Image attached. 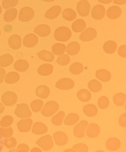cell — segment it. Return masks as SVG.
Here are the masks:
<instances>
[{
  "label": "cell",
  "instance_id": "1",
  "mask_svg": "<svg viewBox=\"0 0 126 152\" xmlns=\"http://www.w3.org/2000/svg\"><path fill=\"white\" fill-rule=\"evenodd\" d=\"M55 40L59 42H65L70 39L71 32L70 30L66 26H60L56 29L54 32Z\"/></svg>",
  "mask_w": 126,
  "mask_h": 152
},
{
  "label": "cell",
  "instance_id": "2",
  "mask_svg": "<svg viewBox=\"0 0 126 152\" xmlns=\"http://www.w3.org/2000/svg\"><path fill=\"white\" fill-rule=\"evenodd\" d=\"M59 109V104L54 101L46 102L41 111V113L43 116L50 117L53 115Z\"/></svg>",
  "mask_w": 126,
  "mask_h": 152
},
{
  "label": "cell",
  "instance_id": "3",
  "mask_svg": "<svg viewBox=\"0 0 126 152\" xmlns=\"http://www.w3.org/2000/svg\"><path fill=\"white\" fill-rule=\"evenodd\" d=\"M36 144L43 148L44 151H49L53 146V141L52 136L50 135H46L41 137Z\"/></svg>",
  "mask_w": 126,
  "mask_h": 152
},
{
  "label": "cell",
  "instance_id": "4",
  "mask_svg": "<svg viewBox=\"0 0 126 152\" xmlns=\"http://www.w3.org/2000/svg\"><path fill=\"white\" fill-rule=\"evenodd\" d=\"M14 113L20 118H27L30 117L32 113L29 109V107L26 104H21L17 106L14 111Z\"/></svg>",
  "mask_w": 126,
  "mask_h": 152
},
{
  "label": "cell",
  "instance_id": "5",
  "mask_svg": "<svg viewBox=\"0 0 126 152\" xmlns=\"http://www.w3.org/2000/svg\"><path fill=\"white\" fill-rule=\"evenodd\" d=\"M18 96L15 92L12 91H6L1 96V101L4 105L12 106L16 104Z\"/></svg>",
  "mask_w": 126,
  "mask_h": 152
},
{
  "label": "cell",
  "instance_id": "6",
  "mask_svg": "<svg viewBox=\"0 0 126 152\" xmlns=\"http://www.w3.org/2000/svg\"><path fill=\"white\" fill-rule=\"evenodd\" d=\"M35 12L29 7H24L21 9L19 14L18 19L21 22H28L34 17Z\"/></svg>",
  "mask_w": 126,
  "mask_h": 152
},
{
  "label": "cell",
  "instance_id": "7",
  "mask_svg": "<svg viewBox=\"0 0 126 152\" xmlns=\"http://www.w3.org/2000/svg\"><path fill=\"white\" fill-rule=\"evenodd\" d=\"M77 9L80 15L82 17L87 16L90 12V4L86 0H81L77 3Z\"/></svg>",
  "mask_w": 126,
  "mask_h": 152
},
{
  "label": "cell",
  "instance_id": "8",
  "mask_svg": "<svg viewBox=\"0 0 126 152\" xmlns=\"http://www.w3.org/2000/svg\"><path fill=\"white\" fill-rule=\"evenodd\" d=\"M88 125L87 121L83 120L74 127L73 133L74 136L79 138H82L85 136V131Z\"/></svg>",
  "mask_w": 126,
  "mask_h": 152
},
{
  "label": "cell",
  "instance_id": "9",
  "mask_svg": "<svg viewBox=\"0 0 126 152\" xmlns=\"http://www.w3.org/2000/svg\"><path fill=\"white\" fill-rule=\"evenodd\" d=\"M75 86L74 82L70 78H64L61 79L57 82L55 87L59 89L68 90L73 88Z\"/></svg>",
  "mask_w": 126,
  "mask_h": 152
},
{
  "label": "cell",
  "instance_id": "10",
  "mask_svg": "<svg viewBox=\"0 0 126 152\" xmlns=\"http://www.w3.org/2000/svg\"><path fill=\"white\" fill-rule=\"evenodd\" d=\"M97 36L95 29L89 27L86 29L80 34L79 39L83 42H89L93 40Z\"/></svg>",
  "mask_w": 126,
  "mask_h": 152
},
{
  "label": "cell",
  "instance_id": "11",
  "mask_svg": "<svg viewBox=\"0 0 126 152\" xmlns=\"http://www.w3.org/2000/svg\"><path fill=\"white\" fill-rule=\"evenodd\" d=\"M105 9L103 6L97 5L93 8L91 11V15L96 20H101L105 15Z\"/></svg>",
  "mask_w": 126,
  "mask_h": 152
},
{
  "label": "cell",
  "instance_id": "12",
  "mask_svg": "<svg viewBox=\"0 0 126 152\" xmlns=\"http://www.w3.org/2000/svg\"><path fill=\"white\" fill-rule=\"evenodd\" d=\"M33 123L32 119L25 118L20 120L17 123V127L19 132H29L31 129Z\"/></svg>",
  "mask_w": 126,
  "mask_h": 152
},
{
  "label": "cell",
  "instance_id": "13",
  "mask_svg": "<svg viewBox=\"0 0 126 152\" xmlns=\"http://www.w3.org/2000/svg\"><path fill=\"white\" fill-rule=\"evenodd\" d=\"M38 42V38L34 34H27L23 40V44L27 48H31L35 47Z\"/></svg>",
  "mask_w": 126,
  "mask_h": 152
},
{
  "label": "cell",
  "instance_id": "14",
  "mask_svg": "<svg viewBox=\"0 0 126 152\" xmlns=\"http://www.w3.org/2000/svg\"><path fill=\"white\" fill-rule=\"evenodd\" d=\"M53 138L55 144L59 146L64 145L68 143V136L63 132L58 131L55 132Z\"/></svg>",
  "mask_w": 126,
  "mask_h": 152
},
{
  "label": "cell",
  "instance_id": "15",
  "mask_svg": "<svg viewBox=\"0 0 126 152\" xmlns=\"http://www.w3.org/2000/svg\"><path fill=\"white\" fill-rule=\"evenodd\" d=\"M106 147L110 151H116L121 146V142L116 137H111L107 140L105 143Z\"/></svg>",
  "mask_w": 126,
  "mask_h": 152
},
{
  "label": "cell",
  "instance_id": "16",
  "mask_svg": "<svg viewBox=\"0 0 126 152\" xmlns=\"http://www.w3.org/2000/svg\"><path fill=\"white\" fill-rule=\"evenodd\" d=\"M121 14V9L118 6L110 7L106 11L107 17L111 19H116L119 18Z\"/></svg>",
  "mask_w": 126,
  "mask_h": 152
},
{
  "label": "cell",
  "instance_id": "17",
  "mask_svg": "<svg viewBox=\"0 0 126 152\" xmlns=\"http://www.w3.org/2000/svg\"><path fill=\"white\" fill-rule=\"evenodd\" d=\"M61 8L59 6H55L50 8L45 13V17L47 19H55L58 17L61 12Z\"/></svg>",
  "mask_w": 126,
  "mask_h": 152
},
{
  "label": "cell",
  "instance_id": "18",
  "mask_svg": "<svg viewBox=\"0 0 126 152\" xmlns=\"http://www.w3.org/2000/svg\"><path fill=\"white\" fill-rule=\"evenodd\" d=\"M34 33L40 37H46L51 33V28L46 24L39 25L35 28Z\"/></svg>",
  "mask_w": 126,
  "mask_h": 152
},
{
  "label": "cell",
  "instance_id": "19",
  "mask_svg": "<svg viewBox=\"0 0 126 152\" xmlns=\"http://www.w3.org/2000/svg\"><path fill=\"white\" fill-rule=\"evenodd\" d=\"M48 131L47 126L43 123L37 122L33 125L32 132L36 135H42L45 134Z\"/></svg>",
  "mask_w": 126,
  "mask_h": 152
},
{
  "label": "cell",
  "instance_id": "20",
  "mask_svg": "<svg viewBox=\"0 0 126 152\" xmlns=\"http://www.w3.org/2000/svg\"><path fill=\"white\" fill-rule=\"evenodd\" d=\"M21 38L17 34H13L10 36L8 39V44L11 48L18 50L21 47Z\"/></svg>",
  "mask_w": 126,
  "mask_h": 152
},
{
  "label": "cell",
  "instance_id": "21",
  "mask_svg": "<svg viewBox=\"0 0 126 152\" xmlns=\"http://www.w3.org/2000/svg\"><path fill=\"white\" fill-rule=\"evenodd\" d=\"M100 132L99 126L96 124L92 123L89 124L86 130V135L91 138L98 137Z\"/></svg>",
  "mask_w": 126,
  "mask_h": 152
},
{
  "label": "cell",
  "instance_id": "22",
  "mask_svg": "<svg viewBox=\"0 0 126 152\" xmlns=\"http://www.w3.org/2000/svg\"><path fill=\"white\" fill-rule=\"evenodd\" d=\"M50 93V90L46 85H40L36 89V95L38 97L43 99L47 98Z\"/></svg>",
  "mask_w": 126,
  "mask_h": 152
},
{
  "label": "cell",
  "instance_id": "23",
  "mask_svg": "<svg viewBox=\"0 0 126 152\" xmlns=\"http://www.w3.org/2000/svg\"><path fill=\"white\" fill-rule=\"evenodd\" d=\"M97 79L103 82H108L111 80V75L110 72L105 69H100L96 72Z\"/></svg>",
  "mask_w": 126,
  "mask_h": 152
},
{
  "label": "cell",
  "instance_id": "24",
  "mask_svg": "<svg viewBox=\"0 0 126 152\" xmlns=\"http://www.w3.org/2000/svg\"><path fill=\"white\" fill-rule=\"evenodd\" d=\"M53 66L51 64H45L40 66L38 69V73L42 76H48L53 72Z\"/></svg>",
  "mask_w": 126,
  "mask_h": 152
},
{
  "label": "cell",
  "instance_id": "25",
  "mask_svg": "<svg viewBox=\"0 0 126 152\" xmlns=\"http://www.w3.org/2000/svg\"><path fill=\"white\" fill-rule=\"evenodd\" d=\"M13 66L16 71L19 72H24L28 69L29 64L27 60L19 59L14 63Z\"/></svg>",
  "mask_w": 126,
  "mask_h": 152
},
{
  "label": "cell",
  "instance_id": "26",
  "mask_svg": "<svg viewBox=\"0 0 126 152\" xmlns=\"http://www.w3.org/2000/svg\"><path fill=\"white\" fill-rule=\"evenodd\" d=\"M40 59L45 62H52L55 59V56L52 52L46 50H42L37 53Z\"/></svg>",
  "mask_w": 126,
  "mask_h": 152
},
{
  "label": "cell",
  "instance_id": "27",
  "mask_svg": "<svg viewBox=\"0 0 126 152\" xmlns=\"http://www.w3.org/2000/svg\"><path fill=\"white\" fill-rule=\"evenodd\" d=\"M80 44L76 42H72L68 44L67 48V53L70 56H75L80 51Z\"/></svg>",
  "mask_w": 126,
  "mask_h": 152
},
{
  "label": "cell",
  "instance_id": "28",
  "mask_svg": "<svg viewBox=\"0 0 126 152\" xmlns=\"http://www.w3.org/2000/svg\"><path fill=\"white\" fill-rule=\"evenodd\" d=\"M83 112L88 117H93L97 114L98 109L96 106L93 104L86 105L83 107Z\"/></svg>",
  "mask_w": 126,
  "mask_h": 152
},
{
  "label": "cell",
  "instance_id": "29",
  "mask_svg": "<svg viewBox=\"0 0 126 152\" xmlns=\"http://www.w3.org/2000/svg\"><path fill=\"white\" fill-rule=\"evenodd\" d=\"M86 27V23L83 19H79L73 22L71 25V29L73 31L76 33L82 32Z\"/></svg>",
  "mask_w": 126,
  "mask_h": 152
},
{
  "label": "cell",
  "instance_id": "30",
  "mask_svg": "<svg viewBox=\"0 0 126 152\" xmlns=\"http://www.w3.org/2000/svg\"><path fill=\"white\" fill-rule=\"evenodd\" d=\"M18 15V10L15 8H11L6 10L4 16V20L5 22L10 23L15 20Z\"/></svg>",
  "mask_w": 126,
  "mask_h": 152
},
{
  "label": "cell",
  "instance_id": "31",
  "mask_svg": "<svg viewBox=\"0 0 126 152\" xmlns=\"http://www.w3.org/2000/svg\"><path fill=\"white\" fill-rule=\"evenodd\" d=\"M4 82L7 84H14L19 80L20 75L15 72L8 73L5 75Z\"/></svg>",
  "mask_w": 126,
  "mask_h": 152
},
{
  "label": "cell",
  "instance_id": "32",
  "mask_svg": "<svg viewBox=\"0 0 126 152\" xmlns=\"http://www.w3.org/2000/svg\"><path fill=\"white\" fill-rule=\"evenodd\" d=\"M117 48V43L113 41H108L104 44L103 48L105 52L107 54H112L116 51Z\"/></svg>",
  "mask_w": 126,
  "mask_h": 152
},
{
  "label": "cell",
  "instance_id": "33",
  "mask_svg": "<svg viewBox=\"0 0 126 152\" xmlns=\"http://www.w3.org/2000/svg\"><path fill=\"white\" fill-rule=\"evenodd\" d=\"M13 58L9 54H5L0 57V66L7 67L13 63Z\"/></svg>",
  "mask_w": 126,
  "mask_h": 152
},
{
  "label": "cell",
  "instance_id": "34",
  "mask_svg": "<svg viewBox=\"0 0 126 152\" xmlns=\"http://www.w3.org/2000/svg\"><path fill=\"white\" fill-rule=\"evenodd\" d=\"M77 95L78 99L82 102H88L91 98V93L85 89H82L79 91Z\"/></svg>",
  "mask_w": 126,
  "mask_h": 152
},
{
  "label": "cell",
  "instance_id": "35",
  "mask_svg": "<svg viewBox=\"0 0 126 152\" xmlns=\"http://www.w3.org/2000/svg\"><path fill=\"white\" fill-rule=\"evenodd\" d=\"M79 121V116L75 113H71L66 116L64 121V124L68 126L74 125Z\"/></svg>",
  "mask_w": 126,
  "mask_h": 152
},
{
  "label": "cell",
  "instance_id": "36",
  "mask_svg": "<svg viewBox=\"0 0 126 152\" xmlns=\"http://www.w3.org/2000/svg\"><path fill=\"white\" fill-rule=\"evenodd\" d=\"M62 16L66 21H72L77 18V14L73 10L67 8L64 10L62 13Z\"/></svg>",
  "mask_w": 126,
  "mask_h": 152
},
{
  "label": "cell",
  "instance_id": "37",
  "mask_svg": "<svg viewBox=\"0 0 126 152\" xmlns=\"http://www.w3.org/2000/svg\"><path fill=\"white\" fill-rule=\"evenodd\" d=\"M66 49V46L62 43H55L52 47L53 53L56 56L62 55L65 52Z\"/></svg>",
  "mask_w": 126,
  "mask_h": 152
},
{
  "label": "cell",
  "instance_id": "38",
  "mask_svg": "<svg viewBox=\"0 0 126 152\" xmlns=\"http://www.w3.org/2000/svg\"><path fill=\"white\" fill-rule=\"evenodd\" d=\"M114 104L117 106H122L126 101V94L123 93H118L113 97Z\"/></svg>",
  "mask_w": 126,
  "mask_h": 152
},
{
  "label": "cell",
  "instance_id": "39",
  "mask_svg": "<svg viewBox=\"0 0 126 152\" xmlns=\"http://www.w3.org/2000/svg\"><path fill=\"white\" fill-rule=\"evenodd\" d=\"M88 88L93 92H98L102 90V85L100 82L96 80H92L88 82Z\"/></svg>",
  "mask_w": 126,
  "mask_h": 152
},
{
  "label": "cell",
  "instance_id": "40",
  "mask_svg": "<svg viewBox=\"0 0 126 152\" xmlns=\"http://www.w3.org/2000/svg\"><path fill=\"white\" fill-rule=\"evenodd\" d=\"M84 70L83 65L80 63H74L71 65L69 70L71 74L73 75L80 74Z\"/></svg>",
  "mask_w": 126,
  "mask_h": 152
},
{
  "label": "cell",
  "instance_id": "41",
  "mask_svg": "<svg viewBox=\"0 0 126 152\" xmlns=\"http://www.w3.org/2000/svg\"><path fill=\"white\" fill-rule=\"evenodd\" d=\"M65 115V113L63 111L59 112L52 118V122L53 124L55 126L61 125Z\"/></svg>",
  "mask_w": 126,
  "mask_h": 152
},
{
  "label": "cell",
  "instance_id": "42",
  "mask_svg": "<svg viewBox=\"0 0 126 152\" xmlns=\"http://www.w3.org/2000/svg\"><path fill=\"white\" fill-rule=\"evenodd\" d=\"M43 105V102L40 99H35L30 103V107L34 113H38L41 111Z\"/></svg>",
  "mask_w": 126,
  "mask_h": 152
},
{
  "label": "cell",
  "instance_id": "43",
  "mask_svg": "<svg viewBox=\"0 0 126 152\" xmlns=\"http://www.w3.org/2000/svg\"><path fill=\"white\" fill-rule=\"evenodd\" d=\"M13 118L11 115H7L4 116L0 121V126L3 128L10 127L13 123Z\"/></svg>",
  "mask_w": 126,
  "mask_h": 152
},
{
  "label": "cell",
  "instance_id": "44",
  "mask_svg": "<svg viewBox=\"0 0 126 152\" xmlns=\"http://www.w3.org/2000/svg\"><path fill=\"white\" fill-rule=\"evenodd\" d=\"M0 135L5 138L11 137L13 135V129L12 127H9L0 128Z\"/></svg>",
  "mask_w": 126,
  "mask_h": 152
},
{
  "label": "cell",
  "instance_id": "45",
  "mask_svg": "<svg viewBox=\"0 0 126 152\" xmlns=\"http://www.w3.org/2000/svg\"><path fill=\"white\" fill-rule=\"evenodd\" d=\"M4 142V145L9 149L14 148L17 145V140L13 137L5 138Z\"/></svg>",
  "mask_w": 126,
  "mask_h": 152
},
{
  "label": "cell",
  "instance_id": "46",
  "mask_svg": "<svg viewBox=\"0 0 126 152\" xmlns=\"http://www.w3.org/2000/svg\"><path fill=\"white\" fill-rule=\"evenodd\" d=\"M70 61L69 56L66 54L60 55L57 58L56 62L59 65L61 66H65L68 65Z\"/></svg>",
  "mask_w": 126,
  "mask_h": 152
},
{
  "label": "cell",
  "instance_id": "47",
  "mask_svg": "<svg viewBox=\"0 0 126 152\" xmlns=\"http://www.w3.org/2000/svg\"><path fill=\"white\" fill-rule=\"evenodd\" d=\"M97 105L98 107L101 109H105L109 106V99L105 96L101 97L98 99Z\"/></svg>",
  "mask_w": 126,
  "mask_h": 152
},
{
  "label": "cell",
  "instance_id": "48",
  "mask_svg": "<svg viewBox=\"0 0 126 152\" xmlns=\"http://www.w3.org/2000/svg\"><path fill=\"white\" fill-rule=\"evenodd\" d=\"M18 2V0H3L2 7L4 9L16 7Z\"/></svg>",
  "mask_w": 126,
  "mask_h": 152
},
{
  "label": "cell",
  "instance_id": "49",
  "mask_svg": "<svg viewBox=\"0 0 126 152\" xmlns=\"http://www.w3.org/2000/svg\"><path fill=\"white\" fill-rule=\"evenodd\" d=\"M72 148L75 150V151H88V147L87 145L84 143H80L76 144L72 147Z\"/></svg>",
  "mask_w": 126,
  "mask_h": 152
},
{
  "label": "cell",
  "instance_id": "50",
  "mask_svg": "<svg viewBox=\"0 0 126 152\" xmlns=\"http://www.w3.org/2000/svg\"><path fill=\"white\" fill-rule=\"evenodd\" d=\"M15 151L28 152L29 151V147L27 144H21L18 145L17 149H15Z\"/></svg>",
  "mask_w": 126,
  "mask_h": 152
},
{
  "label": "cell",
  "instance_id": "51",
  "mask_svg": "<svg viewBox=\"0 0 126 152\" xmlns=\"http://www.w3.org/2000/svg\"><path fill=\"white\" fill-rule=\"evenodd\" d=\"M118 54L120 56L126 58V45H122L119 48L118 50Z\"/></svg>",
  "mask_w": 126,
  "mask_h": 152
},
{
  "label": "cell",
  "instance_id": "52",
  "mask_svg": "<svg viewBox=\"0 0 126 152\" xmlns=\"http://www.w3.org/2000/svg\"><path fill=\"white\" fill-rule=\"evenodd\" d=\"M126 113L122 115L119 118V125L122 127H126Z\"/></svg>",
  "mask_w": 126,
  "mask_h": 152
},
{
  "label": "cell",
  "instance_id": "53",
  "mask_svg": "<svg viewBox=\"0 0 126 152\" xmlns=\"http://www.w3.org/2000/svg\"><path fill=\"white\" fill-rule=\"evenodd\" d=\"M5 71L4 69L0 67V84L4 81L5 77Z\"/></svg>",
  "mask_w": 126,
  "mask_h": 152
},
{
  "label": "cell",
  "instance_id": "54",
  "mask_svg": "<svg viewBox=\"0 0 126 152\" xmlns=\"http://www.w3.org/2000/svg\"><path fill=\"white\" fill-rule=\"evenodd\" d=\"M113 3L119 5H123L126 4V0H114Z\"/></svg>",
  "mask_w": 126,
  "mask_h": 152
},
{
  "label": "cell",
  "instance_id": "55",
  "mask_svg": "<svg viewBox=\"0 0 126 152\" xmlns=\"http://www.w3.org/2000/svg\"><path fill=\"white\" fill-rule=\"evenodd\" d=\"M4 140L3 137L0 135V152L2 151L4 146Z\"/></svg>",
  "mask_w": 126,
  "mask_h": 152
},
{
  "label": "cell",
  "instance_id": "56",
  "mask_svg": "<svg viewBox=\"0 0 126 152\" xmlns=\"http://www.w3.org/2000/svg\"><path fill=\"white\" fill-rule=\"evenodd\" d=\"M113 0H98V1L100 3L104 4H108L111 3Z\"/></svg>",
  "mask_w": 126,
  "mask_h": 152
},
{
  "label": "cell",
  "instance_id": "57",
  "mask_svg": "<svg viewBox=\"0 0 126 152\" xmlns=\"http://www.w3.org/2000/svg\"><path fill=\"white\" fill-rule=\"evenodd\" d=\"M4 110V107L1 103H0V114L3 113Z\"/></svg>",
  "mask_w": 126,
  "mask_h": 152
},
{
  "label": "cell",
  "instance_id": "58",
  "mask_svg": "<svg viewBox=\"0 0 126 152\" xmlns=\"http://www.w3.org/2000/svg\"><path fill=\"white\" fill-rule=\"evenodd\" d=\"M31 151H42V150L40 149V148H32L31 150Z\"/></svg>",
  "mask_w": 126,
  "mask_h": 152
},
{
  "label": "cell",
  "instance_id": "59",
  "mask_svg": "<svg viewBox=\"0 0 126 152\" xmlns=\"http://www.w3.org/2000/svg\"><path fill=\"white\" fill-rule=\"evenodd\" d=\"M43 1H45V2H53L55 0H42Z\"/></svg>",
  "mask_w": 126,
  "mask_h": 152
},
{
  "label": "cell",
  "instance_id": "60",
  "mask_svg": "<svg viewBox=\"0 0 126 152\" xmlns=\"http://www.w3.org/2000/svg\"><path fill=\"white\" fill-rule=\"evenodd\" d=\"M75 151V150H74V149H73V148H72V149H67V150H65V151Z\"/></svg>",
  "mask_w": 126,
  "mask_h": 152
},
{
  "label": "cell",
  "instance_id": "61",
  "mask_svg": "<svg viewBox=\"0 0 126 152\" xmlns=\"http://www.w3.org/2000/svg\"><path fill=\"white\" fill-rule=\"evenodd\" d=\"M1 11H2L1 7V5H0V15H1Z\"/></svg>",
  "mask_w": 126,
  "mask_h": 152
},
{
  "label": "cell",
  "instance_id": "62",
  "mask_svg": "<svg viewBox=\"0 0 126 152\" xmlns=\"http://www.w3.org/2000/svg\"><path fill=\"white\" fill-rule=\"evenodd\" d=\"M1 31H0V35H1Z\"/></svg>",
  "mask_w": 126,
  "mask_h": 152
}]
</instances>
